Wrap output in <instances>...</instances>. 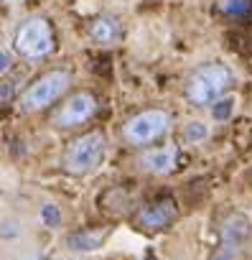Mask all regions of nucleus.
Wrapping results in <instances>:
<instances>
[{
    "label": "nucleus",
    "mask_w": 252,
    "mask_h": 260,
    "mask_svg": "<svg viewBox=\"0 0 252 260\" xmlns=\"http://www.w3.org/2000/svg\"><path fill=\"white\" fill-rule=\"evenodd\" d=\"M102 156H104V136L102 133H87L66 148L64 169L74 176H82V174L94 171L99 166Z\"/></svg>",
    "instance_id": "nucleus-2"
},
{
    "label": "nucleus",
    "mask_w": 252,
    "mask_h": 260,
    "mask_svg": "<svg viewBox=\"0 0 252 260\" xmlns=\"http://www.w3.org/2000/svg\"><path fill=\"white\" fill-rule=\"evenodd\" d=\"M209 136V127L204 125V122H189L186 127H184V141L186 143H199V141H204Z\"/></svg>",
    "instance_id": "nucleus-13"
},
{
    "label": "nucleus",
    "mask_w": 252,
    "mask_h": 260,
    "mask_svg": "<svg viewBox=\"0 0 252 260\" xmlns=\"http://www.w3.org/2000/svg\"><path fill=\"white\" fill-rule=\"evenodd\" d=\"M94 110H97V100L89 92H77L54 115V125L56 127H77V125L87 122L94 115Z\"/></svg>",
    "instance_id": "nucleus-7"
},
{
    "label": "nucleus",
    "mask_w": 252,
    "mask_h": 260,
    "mask_svg": "<svg viewBox=\"0 0 252 260\" xmlns=\"http://www.w3.org/2000/svg\"><path fill=\"white\" fill-rule=\"evenodd\" d=\"M249 235H252V222L242 212L229 214L222 222V242H219L217 252L211 255V260H239Z\"/></svg>",
    "instance_id": "nucleus-5"
},
{
    "label": "nucleus",
    "mask_w": 252,
    "mask_h": 260,
    "mask_svg": "<svg viewBox=\"0 0 252 260\" xmlns=\"http://www.w3.org/2000/svg\"><path fill=\"white\" fill-rule=\"evenodd\" d=\"M148 260H153V257H148Z\"/></svg>",
    "instance_id": "nucleus-18"
},
{
    "label": "nucleus",
    "mask_w": 252,
    "mask_h": 260,
    "mask_svg": "<svg viewBox=\"0 0 252 260\" xmlns=\"http://www.w3.org/2000/svg\"><path fill=\"white\" fill-rule=\"evenodd\" d=\"M54 49L51 26L46 18H28L16 34V51L26 59H41Z\"/></svg>",
    "instance_id": "nucleus-6"
},
{
    "label": "nucleus",
    "mask_w": 252,
    "mask_h": 260,
    "mask_svg": "<svg viewBox=\"0 0 252 260\" xmlns=\"http://www.w3.org/2000/svg\"><path fill=\"white\" fill-rule=\"evenodd\" d=\"M41 219L46 222V227H59L61 224V209L56 204H46L41 209Z\"/></svg>",
    "instance_id": "nucleus-15"
},
{
    "label": "nucleus",
    "mask_w": 252,
    "mask_h": 260,
    "mask_svg": "<svg viewBox=\"0 0 252 260\" xmlns=\"http://www.w3.org/2000/svg\"><path fill=\"white\" fill-rule=\"evenodd\" d=\"M234 110V97H224V100H217L214 107H211V115L214 120H227Z\"/></svg>",
    "instance_id": "nucleus-14"
},
{
    "label": "nucleus",
    "mask_w": 252,
    "mask_h": 260,
    "mask_svg": "<svg viewBox=\"0 0 252 260\" xmlns=\"http://www.w3.org/2000/svg\"><path fill=\"white\" fill-rule=\"evenodd\" d=\"M66 89H69V72L54 69V72L41 74V77L23 92L21 105H23V110H44V107H49L51 102H56Z\"/></svg>",
    "instance_id": "nucleus-4"
},
{
    "label": "nucleus",
    "mask_w": 252,
    "mask_h": 260,
    "mask_svg": "<svg viewBox=\"0 0 252 260\" xmlns=\"http://www.w3.org/2000/svg\"><path fill=\"white\" fill-rule=\"evenodd\" d=\"M176 219V204L171 199H161L153 204H146L138 212V224L146 230H163Z\"/></svg>",
    "instance_id": "nucleus-8"
},
{
    "label": "nucleus",
    "mask_w": 252,
    "mask_h": 260,
    "mask_svg": "<svg viewBox=\"0 0 252 260\" xmlns=\"http://www.w3.org/2000/svg\"><path fill=\"white\" fill-rule=\"evenodd\" d=\"M11 67V56L8 54H0V72H6Z\"/></svg>",
    "instance_id": "nucleus-17"
},
{
    "label": "nucleus",
    "mask_w": 252,
    "mask_h": 260,
    "mask_svg": "<svg viewBox=\"0 0 252 260\" xmlns=\"http://www.w3.org/2000/svg\"><path fill=\"white\" fill-rule=\"evenodd\" d=\"M13 82H0V102H8L13 97Z\"/></svg>",
    "instance_id": "nucleus-16"
},
{
    "label": "nucleus",
    "mask_w": 252,
    "mask_h": 260,
    "mask_svg": "<svg viewBox=\"0 0 252 260\" xmlns=\"http://www.w3.org/2000/svg\"><path fill=\"white\" fill-rule=\"evenodd\" d=\"M219 8H222V13L239 18V16H247L249 13L252 3H249V0H219Z\"/></svg>",
    "instance_id": "nucleus-12"
},
{
    "label": "nucleus",
    "mask_w": 252,
    "mask_h": 260,
    "mask_svg": "<svg viewBox=\"0 0 252 260\" xmlns=\"http://www.w3.org/2000/svg\"><path fill=\"white\" fill-rule=\"evenodd\" d=\"M171 117L163 110H146L138 112L135 117H130L122 127V136L130 146H148L153 141H158L161 136L168 133Z\"/></svg>",
    "instance_id": "nucleus-3"
},
{
    "label": "nucleus",
    "mask_w": 252,
    "mask_h": 260,
    "mask_svg": "<svg viewBox=\"0 0 252 260\" xmlns=\"http://www.w3.org/2000/svg\"><path fill=\"white\" fill-rule=\"evenodd\" d=\"M89 36L99 44V46H115L122 36V28H120V21L112 18V16H99L92 26H89Z\"/></svg>",
    "instance_id": "nucleus-10"
},
{
    "label": "nucleus",
    "mask_w": 252,
    "mask_h": 260,
    "mask_svg": "<svg viewBox=\"0 0 252 260\" xmlns=\"http://www.w3.org/2000/svg\"><path fill=\"white\" fill-rule=\"evenodd\" d=\"M232 72L224 64H204L199 67L186 82V97L191 105L204 107L217 102L232 87Z\"/></svg>",
    "instance_id": "nucleus-1"
},
{
    "label": "nucleus",
    "mask_w": 252,
    "mask_h": 260,
    "mask_svg": "<svg viewBox=\"0 0 252 260\" xmlns=\"http://www.w3.org/2000/svg\"><path fill=\"white\" fill-rule=\"evenodd\" d=\"M176 166V148H153L140 156V169L156 176L171 174Z\"/></svg>",
    "instance_id": "nucleus-9"
},
{
    "label": "nucleus",
    "mask_w": 252,
    "mask_h": 260,
    "mask_svg": "<svg viewBox=\"0 0 252 260\" xmlns=\"http://www.w3.org/2000/svg\"><path fill=\"white\" fill-rule=\"evenodd\" d=\"M104 232H92V230H84V232H74L66 237V247L74 250V252H92V250H99L102 242H104Z\"/></svg>",
    "instance_id": "nucleus-11"
}]
</instances>
